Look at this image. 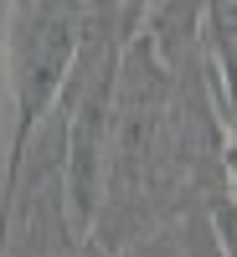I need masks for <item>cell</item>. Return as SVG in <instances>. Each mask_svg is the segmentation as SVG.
<instances>
[{"mask_svg":"<svg viewBox=\"0 0 237 257\" xmlns=\"http://www.w3.org/2000/svg\"><path fill=\"white\" fill-rule=\"evenodd\" d=\"M88 0H11L6 31V165L21 155L31 128L47 118L72 72Z\"/></svg>","mask_w":237,"mask_h":257,"instance_id":"6da1fadb","label":"cell"},{"mask_svg":"<svg viewBox=\"0 0 237 257\" xmlns=\"http://www.w3.org/2000/svg\"><path fill=\"white\" fill-rule=\"evenodd\" d=\"M6 31H11V0H0V196H6Z\"/></svg>","mask_w":237,"mask_h":257,"instance_id":"7a4b0ae2","label":"cell"}]
</instances>
